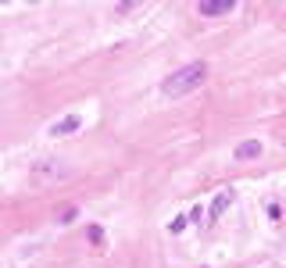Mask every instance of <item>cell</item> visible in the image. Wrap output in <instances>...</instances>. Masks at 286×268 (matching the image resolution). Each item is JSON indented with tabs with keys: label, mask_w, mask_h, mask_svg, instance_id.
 I'll use <instances>...</instances> for the list:
<instances>
[{
	"label": "cell",
	"mask_w": 286,
	"mask_h": 268,
	"mask_svg": "<svg viewBox=\"0 0 286 268\" xmlns=\"http://www.w3.org/2000/svg\"><path fill=\"white\" fill-rule=\"evenodd\" d=\"M75 179V168L68 165V161H54V157H43L36 161L33 168H29V183H33L36 190H54V186H65Z\"/></svg>",
	"instance_id": "obj_1"
},
{
	"label": "cell",
	"mask_w": 286,
	"mask_h": 268,
	"mask_svg": "<svg viewBox=\"0 0 286 268\" xmlns=\"http://www.w3.org/2000/svg\"><path fill=\"white\" fill-rule=\"evenodd\" d=\"M204 79H207V65H204V61H193V65H183L179 72H172V76L161 82V93H164V97H186V93H193Z\"/></svg>",
	"instance_id": "obj_2"
},
{
	"label": "cell",
	"mask_w": 286,
	"mask_h": 268,
	"mask_svg": "<svg viewBox=\"0 0 286 268\" xmlns=\"http://www.w3.org/2000/svg\"><path fill=\"white\" fill-rule=\"evenodd\" d=\"M236 7V0H201L197 11L204 14V18H218V14H229Z\"/></svg>",
	"instance_id": "obj_3"
},
{
	"label": "cell",
	"mask_w": 286,
	"mask_h": 268,
	"mask_svg": "<svg viewBox=\"0 0 286 268\" xmlns=\"http://www.w3.org/2000/svg\"><path fill=\"white\" fill-rule=\"evenodd\" d=\"M79 125H82V118H79V115H65L61 122H54V125H50V136H68V132H75Z\"/></svg>",
	"instance_id": "obj_4"
},
{
	"label": "cell",
	"mask_w": 286,
	"mask_h": 268,
	"mask_svg": "<svg viewBox=\"0 0 286 268\" xmlns=\"http://www.w3.org/2000/svg\"><path fill=\"white\" fill-rule=\"evenodd\" d=\"M236 161H247V157H258L261 154V143L258 140H244V143H236Z\"/></svg>",
	"instance_id": "obj_5"
},
{
	"label": "cell",
	"mask_w": 286,
	"mask_h": 268,
	"mask_svg": "<svg viewBox=\"0 0 286 268\" xmlns=\"http://www.w3.org/2000/svg\"><path fill=\"white\" fill-rule=\"evenodd\" d=\"M233 200V193L229 190H225V193H218V197H215V204H211V218H218L222 211H225V204H229Z\"/></svg>",
	"instance_id": "obj_6"
},
{
	"label": "cell",
	"mask_w": 286,
	"mask_h": 268,
	"mask_svg": "<svg viewBox=\"0 0 286 268\" xmlns=\"http://www.w3.org/2000/svg\"><path fill=\"white\" fill-rule=\"evenodd\" d=\"M186 222H190V218L179 215V218H172V222H168V229H172V232H183V229H186Z\"/></svg>",
	"instance_id": "obj_7"
},
{
	"label": "cell",
	"mask_w": 286,
	"mask_h": 268,
	"mask_svg": "<svg viewBox=\"0 0 286 268\" xmlns=\"http://www.w3.org/2000/svg\"><path fill=\"white\" fill-rule=\"evenodd\" d=\"M89 243H104V232H100V226H89Z\"/></svg>",
	"instance_id": "obj_8"
},
{
	"label": "cell",
	"mask_w": 286,
	"mask_h": 268,
	"mask_svg": "<svg viewBox=\"0 0 286 268\" xmlns=\"http://www.w3.org/2000/svg\"><path fill=\"white\" fill-rule=\"evenodd\" d=\"M132 7H136L132 0H122V4H115V11H118V14H125V11H132Z\"/></svg>",
	"instance_id": "obj_9"
},
{
	"label": "cell",
	"mask_w": 286,
	"mask_h": 268,
	"mask_svg": "<svg viewBox=\"0 0 286 268\" xmlns=\"http://www.w3.org/2000/svg\"><path fill=\"white\" fill-rule=\"evenodd\" d=\"M72 218H75V207H65V211H61V226H68Z\"/></svg>",
	"instance_id": "obj_10"
},
{
	"label": "cell",
	"mask_w": 286,
	"mask_h": 268,
	"mask_svg": "<svg viewBox=\"0 0 286 268\" xmlns=\"http://www.w3.org/2000/svg\"><path fill=\"white\" fill-rule=\"evenodd\" d=\"M186 218H190V222H201V218H204V211H201V204H197V207H193V211H190Z\"/></svg>",
	"instance_id": "obj_11"
}]
</instances>
